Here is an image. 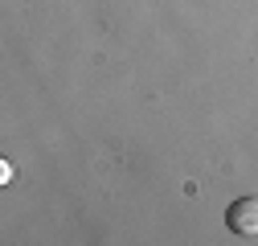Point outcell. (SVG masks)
Returning a JSON list of instances; mask_svg holds the SVG:
<instances>
[{
	"label": "cell",
	"mask_w": 258,
	"mask_h": 246,
	"mask_svg": "<svg viewBox=\"0 0 258 246\" xmlns=\"http://www.w3.org/2000/svg\"><path fill=\"white\" fill-rule=\"evenodd\" d=\"M225 226L238 238H258V197H238L225 209Z\"/></svg>",
	"instance_id": "obj_1"
},
{
	"label": "cell",
	"mask_w": 258,
	"mask_h": 246,
	"mask_svg": "<svg viewBox=\"0 0 258 246\" xmlns=\"http://www.w3.org/2000/svg\"><path fill=\"white\" fill-rule=\"evenodd\" d=\"M0 180H5V184L13 180V164H9V160H0Z\"/></svg>",
	"instance_id": "obj_2"
}]
</instances>
